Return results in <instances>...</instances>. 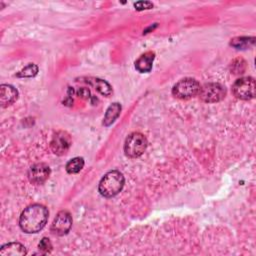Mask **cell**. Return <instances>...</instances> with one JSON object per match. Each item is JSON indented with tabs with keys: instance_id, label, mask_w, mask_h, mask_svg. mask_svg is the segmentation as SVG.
Listing matches in <instances>:
<instances>
[{
	"instance_id": "6da1fadb",
	"label": "cell",
	"mask_w": 256,
	"mask_h": 256,
	"mask_svg": "<svg viewBox=\"0 0 256 256\" xmlns=\"http://www.w3.org/2000/svg\"><path fill=\"white\" fill-rule=\"evenodd\" d=\"M48 209L41 204H32L25 208L19 218V226L25 233H37L47 223Z\"/></svg>"
},
{
	"instance_id": "52a82bcc",
	"label": "cell",
	"mask_w": 256,
	"mask_h": 256,
	"mask_svg": "<svg viewBox=\"0 0 256 256\" xmlns=\"http://www.w3.org/2000/svg\"><path fill=\"white\" fill-rule=\"evenodd\" d=\"M72 226V217L68 211L62 210L58 212L51 224V232L55 235L62 236L68 233Z\"/></svg>"
},
{
	"instance_id": "ac0fdd59",
	"label": "cell",
	"mask_w": 256,
	"mask_h": 256,
	"mask_svg": "<svg viewBox=\"0 0 256 256\" xmlns=\"http://www.w3.org/2000/svg\"><path fill=\"white\" fill-rule=\"evenodd\" d=\"M38 73V67L37 65L30 63L27 66H25L21 71H19L17 73V77H26V78H30V77H34L36 74Z\"/></svg>"
},
{
	"instance_id": "e0dca14e",
	"label": "cell",
	"mask_w": 256,
	"mask_h": 256,
	"mask_svg": "<svg viewBox=\"0 0 256 256\" xmlns=\"http://www.w3.org/2000/svg\"><path fill=\"white\" fill-rule=\"evenodd\" d=\"M246 69V62L242 58L234 59L230 64V70L233 74H242Z\"/></svg>"
},
{
	"instance_id": "4fadbf2b",
	"label": "cell",
	"mask_w": 256,
	"mask_h": 256,
	"mask_svg": "<svg viewBox=\"0 0 256 256\" xmlns=\"http://www.w3.org/2000/svg\"><path fill=\"white\" fill-rule=\"evenodd\" d=\"M120 112H121V105L119 103L111 104L106 110L103 124L105 126H110L118 118V116L120 115Z\"/></svg>"
},
{
	"instance_id": "7c38bea8",
	"label": "cell",
	"mask_w": 256,
	"mask_h": 256,
	"mask_svg": "<svg viewBox=\"0 0 256 256\" xmlns=\"http://www.w3.org/2000/svg\"><path fill=\"white\" fill-rule=\"evenodd\" d=\"M155 58L154 52L148 51L142 54L136 61H135V68L141 73H147L152 69L153 61Z\"/></svg>"
},
{
	"instance_id": "5b68a950",
	"label": "cell",
	"mask_w": 256,
	"mask_h": 256,
	"mask_svg": "<svg viewBox=\"0 0 256 256\" xmlns=\"http://www.w3.org/2000/svg\"><path fill=\"white\" fill-rule=\"evenodd\" d=\"M198 95L205 103H215L225 97L226 89L220 83H206L200 87Z\"/></svg>"
},
{
	"instance_id": "5bb4252c",
	"label": "cell",
	"mask_w": 256,
	"mask_h": 256,
	"mask_svg": "<svg viewBox=\"0 0 256 256\" xmlns=\"http://www.w3.org/2000/svg\"><path fill=\"white\" fill-rule=\"evenodd\" d=\"M90 83L95 87V89L100 92L104 96H110L112 94V87L110 84L100 78H93V80L90 81Z\"/></svg>"
},
{
	"instance_id": "d6986e66",
	"label": "cell",
	"mask_w": 256,
	"mask_h": 256,
	"mask_svg": "<svg viewBox=\"0 0 256 256\" xmlns=\"http://www.w3.org/2000/svg\"><path fill=\"white\" fill-rule=\"evenodd\" d=\"M38 247H39V250L43 251L44 253L50 252V251H51V249H52L51 242H50V240H49L48 238H46V237H44V238L40 241V243H39Z\"/></svg>"
},
{
	"instance_id": "ba28073f",
	"label": "cell",
	"mask_w": 256,
	"mask_h": 256,
	"mask_svg": "<svg viewBox=\"0 0 256 256\" xmlns=\"http://www.w3.org/2000/svg\"><path fill=\"white\" fill-rule=\"evenodd\" d=\"M71 146V137L65 131H58L54 133L50 142L51 150L56 155H64L67 153Z\"/></svg>"
},
{
	"instance_id": "8fae6325",
	"label": "cell",
	"mask_w": 256,
	"mask_h": 256,
	"mask_svg": "<svg viewBox=\"0 0 256 256\" xmlns=\"http://www.w3.org/2000/svg\"><path fill=\"white\" fill-rule=\"evenodd\" d=\"M27 254V250L24 245L19 242H10L4 244L0 249V255L2 256H23Z\"/></svg>"
},
{
	"instance_id": "277c9868",
	"label": "cell",
	"mask_w": 256,
	"mask_h": 256,
	"mask_svg": "<svg viewBox=\"0 0 256 256\" xmlns=\"http://www.w3.org/2000/svg\"><path fill=\"white\" fill-rule=\"evenodd\" d=\"M146 147V137L139 132H133L125 140L124 152L130 158H137L144 153Z\"/></svg>"
},
{
	"instance_id": "8992f818",
	"label": "cell",
	"mask_w": 256,
	"mask_h": 256,
	"mask_svg": "<svg viewBox=\"0 0 256 256\" xmlns=\"http://www.w3.org/2000/svg\"><path fill=\"white\" fill-rule=\"evenodd\" d=\"M256 84L252 77H242L236 80L232 86L233 94L241 100H250L255 96Z\"/></svg>"
},
{
	"instance_id": "2e32d148",
	"label": "cell",
	"mask_w": 256,
	"mask_h": 256,
	"mask_svg": "<svg viewBox=\"0 0 256 256\" xmlns=\"http://www.w3.org/2000/svg\"><path fill=\"white\" fill-rule=\"evenodd\" d=\"M83 166H84V159L82 157H75L67 162L66 171L69 174H75L80 172Z\"/></svg>"
},
{
	"instance_id": "30bf717a",
	"label": "cell",
	"mask_w": 256,
	"mask_h": 256,
	"mask_svg": "<svg viewBox=\"0 0 256 256\" xmlns=\"http://www.w3.org/2000/svg\"><path fill=\"white\" fill-rule=\"evenodd\" d=\"M18 98V91L9 84L0 86V104L2 107H7L13 104Z\"/></svg>"
},
{
	"instance_id": "7a4b0ae2",
	"label": "cell",
	"mask_w": 256,
	"mask_h": 256,
	"mask_svg": "<svg viewBox=\"0 0 256 256\" xmlns=\"http://www.w3.org/2000/svg\"><path fill=\"white\" fill-rule=\"evenodd\" d=\"M124 176L118 170L107 172L99 182L98 190L100 194L106 198H111L117 195L124 186Z\"/></svg>"
},
{
	"instance_id": "9a60e30c",
	"label": "cell",
	"mask_w": 256,
	"mask_h": 256,
	"mask_svg": "<svg viewBox=\"0 0 256 256\" xmlns=\"http://www.w3.org/2000/svg\"><path fill=\"white\" fill-rule=\"evenodd\" d=\"M254 37H236L233 38L230 42V45L237 49H246L254 45Z\"/></svg>"
},
{
	"instance_id": "9c48e42d",
	"label": "cell",
	"mask_w": 256,
	"mask_h": 256,
	"mask_svg": "<svg viewBox=\"0 0 256 256\" xmlns=\"http://www.w3.org/2000/svg\"><path fill=\"white\" fill-rule=\"evenodd\" d=\"M50 175V168L45 163H36L28 171V179L32 184H43Z\"/></svg>"
},
{
	"instance_id": "ffe728a7",
	"label": "cell",
	"mask_w": 256,
	"mask_h": 256,
	"mask_svg": "<svg viewBox=\"0 0 256 256\" xmlns=\"http://www.w3.org/2000/svg\"><path fill=\"white\" fill-rule=\"evenodd\" d=\"M135 8L137 10H143V9H150L153 7V4L151 2L148 1H139L137 3H135Z\"/></svg>"
},
{
	"instance_id": "3957f363",
	"label": "cell",
	"mask_w": 256,
	"mask_h": 256,
	"mask_svg": "<svg viewBox=\"0 0 256 256\" xmlns=\"http://www.w3.org/2000/svg\"><path fill=\"white\" fill-rule=\"evenodd\" d=\"M200 83L194 78H183L172 88V94L179 99H189L198 95Z\"/></svg>"
}]
</instances>
